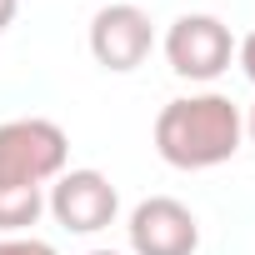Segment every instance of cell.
Segmentation results:
<instances>
[{"label":"cell","mask_w":255,"mask_h":255,"mask_svg":"<svg viewBox=\"0 0 255 255\" xmlns=\"http://www.w3.org/2000/svg\"><path fill=\"white\" fill-rule=\"evenodd\" d=\"M240 140H245V115L220 90L165 100L155 115V150L175 170H215L235 160Z\"/></svg>","instance_id":"6da1fadb"},{"label":"cell","mask_w":255,"mask_h":255,"mask_svg":"<svg viewBox=\"0 0 255 255\" xmlns=\"http://www.w3.org/2000/svg\"><path fill=\"white\" fill-rule=\"evenodd\" d=\"M70 160V140L55 120L45 115H20L0 120V180L15 185H50Z\"/></svg>","instance_id":"7a4b0ae2"},{"label":"cell","mask_w":255,"mask_h":255,"mask_svg":"<svg viewBox=\"0 0 255 255\" xmlns=\"http://www.w3.org/2000/svg\"><path fill=\"white\" fill-rule=\"evenodd\" d=\"M165 60L180 80H215L235 60V35L220 15H175L165 30Z\"/></svg>","instance_id":"3957f363"},{"label":"cell","mask_w":255,"mask_h":255,"mask_svg":"<svg viewBox=\"0 0 255 255\" xmlns=\"http://www.w3.org/2000/svg\"><path fill=\"white\" fill-rule=\"evenodd\" d=\"M45 210L55 215V225L60 230H70V235H95V230H105L110 220H115V210H120V190L110 185V175H100V170H60L55 175V185H50V195H45Z\"/></svg>","instance_id":"277c9868"},{"label":"cell","mask_w":255,"mask_h":255,"mask_svg":"<svg viewBox=\"0 0 255 255\" xmlns=\"http://www.w3.org/2000/svg\"><path fill=\"white\" fill-rule=\"evenodd\" d=\"M150 45H155V25H150V15L140 5L115 0V5L95 10V20H90V55H95V65L125 75V70L145 65Z\"/></svg>","instance_id":"5b68a950"},{"label":"cell","mask_w":255,"mask_h":255,"mask_svg":"<svg viewBox=\"0 0 255 255\" xmlns=\"http://www.w3.org/2000/svg\"><path fill=\"white\" fill-rule=\"evenodd\" d=\"M125 230H130V250L135 255H195V245H200V220L175 195L140 200L130 210V225Z\"/></svg>","instance_id":"8992f818"},{"label":"cell","mask_w":255,"mask_h":255,"mask_svg":"<svg viewBox=\"0 0 255 255\" xmlns=\"http://www.w3.org/2000/svg\"><path fill=\"white\" fill-rule=\"evenodd\" d=\"M45 215V185L0 180V235H25Z\"/></svg>","instance_id":"52a82bcc"},{"label":"cell","mask_w":255,"mask_h":255,"mask_svg":"<svg viewBox=\"0 0 255 255\" xmlns=\"http://www.w3.org/2000/svg\"><path fill=\"white\" fill-rule=\"evenodd\" d=\"M0 255H60V250L35 235H0Z\"/></svg>","instance_id":"ba28073f"},{"label":"cell","mask_w":255,"mask_h":255,"mask_svg":"<svg viewBox=\"0 0 255 255\" xmlns=\"http://www.w3.org/2000/svg\"><path fill=\"white\" fill-rule=\"evenodd\" d=\"M235 60H240V70H245V80L255 85V30H250V35H245V40L235 45Z\"/></svg>","instance_id":"9c48e42d"},{"label":"cell","mask_w":255,"mask_h":255,"mask_svg":"<svg viewBox=\"0 0 255 255\" xmlns=\"http://www.w3.org/2000/svg\"><path fill=\"white\" fill-rule=\"evenodd\" d=\"M15 10H20V0H0V30L15 20Z\"/></svg>","instance_id":"30bf717a"},{"label":"cell","mask_w":255,"mask_h":255,"mask_svg":"<svg viewBox=\"0 0 255 255\" xmlns=\"http://www.w3.org/2000/svg\"><path fill=\"white\" fill-rule=\"evenodd\" d=\"M245 135L255 140V105H250V115H245Z\"/></svg>","instance_id":"8fae6325"},{"label":"cell","mask_w":255,"mask_h":255,"mask_svg":"<svg viewBox=\"0 0 255 255\" xmlns=\"http://www.w3.org/2000/svg\"><path fill=\"white\" fill-rule=\"evenodd\" d=\"M85 255H120V250H85Z\"/></svg>","instance_id":"7c38bea8"}]
</instances>
